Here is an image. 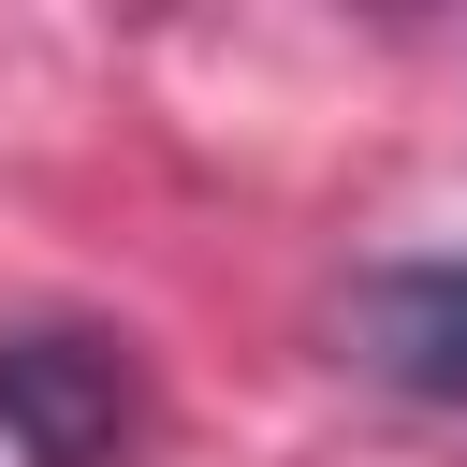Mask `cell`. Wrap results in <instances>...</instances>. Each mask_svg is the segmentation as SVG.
Wrapping results in <instances>:
<instances>
[{
    "label": "cell",
    "mask_w": 467,
    "mask_h": 467,
    "mask_svg": "<svg viewBox=\"0 0 467 467\" xmlns=\"http://www.w3.org/2000/svg\"><path fill=\"white\" fill-rule=\"evenodd\" d=\"M0 438L29 467H131V350L88 321H15L0 336Z\"/></svg>",
    "instance_id": "obj_1"
},
{
    "label": "cell",
    "mask_w": 467,
    "mask_h": 467,
    "mask_svg": "<svg viewBox=\"0 0 467 467\" xmlns=\"http://www.w3.org/2000/svg\"><path fill=\"white\" fill-rule=\"evenodd\" d=\"M350 350L409 394H452L467 409V263H379L350 292Z\"/></svg>",
    "instance_id": "obj_2"
}]
</instances>
